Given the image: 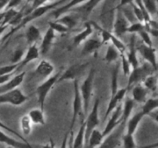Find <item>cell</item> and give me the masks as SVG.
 I'll list each match as a JSON object with an SVG mask.
<instances>
[{
	"instance_id": "9a60e30c",
	"label": "cell",
	"mask_w": 158,
	"mask_h": 148,
	"mask_svg": "<svg viewBox=\"0 0 158 148\" xmlns=\"http://www.w3.org/2000/svg\"><path fill=\"white\" fill-rule=\"evenodd\" d=\"M128 91L127 88H122V89H118L117 92V93L114 96V97H110V100L109 103H108V106L106 108V113H105L104 115V120L109 117L110 114L114 111V109H116L117 106L119 104H120L122 102V100L124 98L125 95H126L127 92Z\"/></svg>"
},
{
	"instance_id": "681fc988",
	"label": "cell",
	"mask_w": 158,
	"mask_h": 148,
	"mask_svg": "<svg viewBox=\"0 0 158 148\" xmlns=\"http://www.w3.org/2000/svg\"><path fill=\"white\" fill-rule=\"evenodd\" d=\"M73 132H70L69 134V137L67 139V143H66V148H73Z\"/></svg>"
},
{
	"instance_id": "ab89813d",
	"label": "cell",
	"mask_w": 158,
	"mask_h": 148,
	"mask_svg": "<svg viewBox=\"0 0 158 148\" xmlns=\"http://www.w3.org/2000/svg\"><path fill=\"white\" fill-rule=\"evenodd\" d=\"M122 143H123V148H136V142L134 140V135L125 134L122 137Z\"/></svg>"
},
{
	"instance_id": "2e32d148",
	"label": "cell",
	"mask_w": 158,
	"mask_h": 148,
	"mask_svg": "<svg viewBox=\"0 0 158 148\" xmlns=\"http://www.w3.org/2000/svg\"><path fill=\"white\" fill-rule=\"evenodd\" d=\"M26 76V72H23L21 73L12 76L9 81L5 83L4 84L0 86V94L4 93V92H9L13 89H17L19 86L23 82Z\"/></svg>"
},
{
	"instance_id": "9f6ffc18",
	"label": "cell",
	"mask_w": 158,
	"mask_h": 148,
	"mask_svg": "<svg viewBox=\"0 0 158 148\" xmlns=\"http://www.w3.org/2000/svg\"><path fill=\"white\" fill-rule=\"evenodd\" d=\"M5 148H13V147H11V146H6V147Z\"/></svg>"
},
{
	"instance_id": "3957f363",
	"label": "cell",
	"mask_w": 158,
	"mask_h": 148,
	"mask_svg": "<svg viewBox=\"0 0 158 148\" xmlns=\"http://www.w3.org/2000/svg\"><path fill=\"white\" fill-rule=\"evenodd\" d=\"M99 105H100V100L98 98L96 99L94 104L93 106L92 110L89 113L86 120H84L85 130H84V148H86L89 140L90 134L96 126H97L100 123V118H99Z\"/></svg>"
},
{
	"instance_id": "e0dca14e",
	"label": "cell",
	"mask_w": 158,
	"mask_h": 148,
	"mask_svg": "<svg viewBox=\"0 0 158 148\" xmlns=\"http://www.w3.org/2000/svg\"><path fill=\"white\" fill-rule=\"evenodd\" d=\"M80 20H81L80 17L77 14L73 12V13L62 15L60 18L56 19L55 22L63 25L69 30H70V29H73L74 28L77 27L78 23H80Z\"/></svg>"
},
{
	"instance_id": "b9f144b4",
	"label": "cell",
	"mask_w": 158,
	"mask_h": 148,
	"mask_svg": "<svg viewBox=\"0 0 158 148\" xmlns=\"http://www.w3.org/2000/svg\"><path fill=\"white\" fill-rule=\"evenodd\" d=\"M130 6H131L133 10V13H134V16H135L136 19L138 23H143V14H142L141 10H140V8L135 4L134 1H131L129 2Z\"/></svg>"
},
{
	"instance_id": "5b68a950",
	"label": "cell",
	"mask_w": 158,
	"mask_h": 148,
	"mask_svg": "<svg viewBox=\"0 0 158 148\" xmlns=\"http://www.w3.org/2000/svg\"><path fill=\"white\" fill-rule=\"evenodd\" d=\"M126 124L127 123L121 122L109 135L104 137V140H103L98 148H117L122 142Z\"/></svg>"
},
{
	"instance_id": "1f68e13d",
	"label": "cell",
	"mask_w": 158,
	"mask_h": 148,
	"mask_svg": "<svg viewBox=\"0 0 158 148\" xmlns=\"http://www.w3.org/2000/svg\"><path fill=\"white\" fill-rule=\"evenodd\" d=\"M120 67V62H118L112 70L111 74V97H114L118 90V76Z\"/></svg>"
},
{
	"instance_id": "7bdbcfd3",
	"label": "cell",
	"mask_w": 158,
	"mask_h": 148,
	"mask_svg": "<svg viewBox=\"0 0 158 148\" xmlns=\"http://www.w3.org/2000/svg\"><path fill=\"white\" fill-rule=\"evenodd\" d=\"M120 57H121V61H120V64L122 66V69H123V72L126 77L129 76L131 74V64L128 62L126 56L124 54H120Z\"/></svg>"
},
{
	"instance_id": "f907efd6",
	"label": "cell",
	"mask_w": 158,
	"mask_h": 148,
	"mask_svg": "<svg viewBox=\"0 0 158 148\" xmlns=\"http://www.w3.org/2000/svg\"><path fill=\"white\" fill-rule=\"evenodd\" d=\"M14 73H15V72L8 74V75H6V76H0V86L2 84H4V83H6L7 81H9V80H10L12 76H13Z\"/></svg>"
},
{
	"instance_id": "f5cc1de1",
	"label": "cell",
	"mask_w": 158,
	"mask_h": 148,
	"mask_svg": "<svg viewBox=\"0 0 158 148\" xmlns=\"http://www.w3.org/2000/svg\"><path fill=\"white\" fill-rule=\"evenodd\" d=\"M69 133H66V135L64 136V138H63V142H62V144H61V147L60 148H66V143H67V139L68 137H69Z\"/></svg>"
},
{
	"instance_id": "9c48e42d",
	"label": "cell",
	"mask_w": 158,
	"mask_h": 148,
	"mask_svg": "<svg viewBox=\"0 0 158 148\" xmlns=\"http://www.w3.org/2000/svg\"><path fill=\"white\" fill-rule=\"evenodd\" d=\"M29 99L19 89H15L9 92L0 94V104L9 103L13 106H20Z\"/></svg>"
},
{
	"instance_id": "ee69618b",
	"label": "cell",
	"mask_w": 158,
	"mask_h": 148,
	"mask_svg": "<svg viewBox=\"0 0 158 148\" xmlns=\"http://www.w3.org/2000/svg\"><path fill=\"white\" fill-rule=\"evenodd\" d=\"M49 28H51V29H52L55 32H59V33L63 34V33H66V32L69 31V29H68L66 26L60 24V23H56V22L55 21L49 22Z\"/></svg>"
},
{
	"instance_id": "30bf717a",
	"label": "cell",
	"mask_w": 158,
	"mask_h": 148,
	"mask_svg": "<svg viewBox=\"0 0 158 148\" xmlns=\"http://www.w3.org/2000/svg\"><path fill=\"white\" fill-rule=\"evenodd\" d=\"M88 65H89L88 63H77V64L73 65L70 67L68 68L65 72L60 74L57 83H61V82L68 80H72L73 81L78 80L79 77H80L84 73Z\"/></svg>"
},
{
	"instance_id": "d4e9b609",
	"label": "cell",
	"mask_w": 158,
	"mask_h": 148,
	"mask_svg": "<svg viewBox=\"0 0 158 148\" xmlns=\"http://www.w3.org/2000/svg\"><path fill=\"white\" fill-rule=\"evenodd\" d=\"M143 117H144V116L143 115V113H142L141 111H140V112L137 113L135 115L133 116L131 119H129L127 123L126 124V134H130V135H134V133L137 130L139 123H140V121H141Z\"/></svg>"
},
{
	"instance_id": "44dd1931",
	"label": "cell",
	"mask_w": 158,
	"mask_h": 148,
	"mask_svg": "<svg viewBox=\"0 0 158 148\" xmlns=\"http://www.w3.org/2000/svg\"><path fill=\"white\" fill-rule=\"evenodd\" d=\"M56 38V33L51 28H48L47 31L45 33L44 36L43 38V41H42L41 46H40V50H41V53L43 55H45L49 52V49L52 46V43H53L54 39Z\"/></svg>"
},
{
	"instance_id": "7dc6e473",
	"label": "cell",
	"mask_w": 158,
	"mask_h": 148,
	"mask_svg": "<svg viewBox=\"0 0 158 148\" xmlns=\"http://www.w3.org/2000/svg\"><path fill=\"white\" fill-rule=\"evenodd\" d=\"M23 56V50L22 49H17L12 54V64L19 63L22 61V58Z\"/></svg>"
},
{
	"instance_id": "11a10c76",
	"label": "cell",
	"mask_w": 158,
	"mask_h": 148,
	"mask_svg": "<svg viewBox=\"0 0 158 148\" xmlns=\"http://www.w3.org/2000/svg\"><path fill=\"white\" fill-rule=\"evenodd\" d=\"M8 27H9V26H0V36H1L3 32H4V31L6 30V29H7Z\"/></svg>"
},
{
	"instance_id": "836d02e7",
	"label": "cell",
	"mask_w": 158,
	"mask_h": 148,
	"mask_svg": "<svg viewBox=\"0 0 158 148\" xmlns=\"http://www.w3.org/2000/svg\"><path fill=\"white\" fill-rule=\"evenodd\" d=\"M158 107V100L157 98L148 99L147 101H145L144 105L142 107L141 113L143 116L149 115L151 113L154 112V110L157 109Z\"/></svg>"
},
{
	"instance_id": "f6af8a7d",
	"label": "cell",
	"mask_w": 158,
	"mask_h": 148,
	"mask_svg": "<svg viewBox=\"0 0 158 148\" xmlns=\"http://www.w3.org/2000/svg\"><path fill=\"white\" fill-rule=\"evenodd\" d=\"M135 2V4L138 6L139 8L141 10L142 14H143V24H148L150 21L151 20V16L149 15V13L148 12V11L146 10V9L143 6V3H142V1H134Z\"/></svg>"
},
{
	"instance_id": "7c38bea8",
	"label": "cell",
	"mask_w": 158,
	"mask_h": 148,
	"mask_svg": "<svg viewBox=\"0 0 158 148\" xmlns=\"http://www.w3.org/2000/svg\"><path fill=\"white\" fill-rule=\"evenodd\" d=\"M121 115H122V104H119L116 107L115 109L112 112L110 118L108 120L104 130L102 132V136L103 138L106 137V136L109 135L120 123H121Z\"/></svg>"
},
{
	"instance_id": "5bb4252c",
	"label": "cell",
	"mask_w": 158,
	"mask_h": 148,
	"mask_svg": "<svg viewBox=\"0 0 158 148\" xmlns=\"http://www.w3.org/2000/svg\"><path fill=\"white\" fill-rule=\"evenodd\" d=\"M137 49H139L140 51V53L141 54V56H143V58L144 59V60H146L147 63H149L155 71H157V56H156V50L155 48L154 47H149V46H146L143 43H141L140 45L138 48H137Z\"/></svg>"
},
{
	"instance_id": "816d5d0a",
	"label": "cell",
	"mask_w": 158,
	"mask_h": 148,
	"mask_svg": "<svg viewBox=\"0 0 158 148\" xmlns=\"http://www.w3.org/2000/svg\"><path fill=\"white\" fill-rule=\"evenodd\" d=\"M41 148H56L55 143H54V141L52 140V139L50 138L49 143H46V144H45V145H43Z\"/></svg>"
},
{
	"instance_id": "ba28073f",
	"label": "cell",
	"mask_w": 158,
	"mask_h": 148,
	"mask_svg": "<svg viewBox=\"0 0 158 148\" xmlns=\"http://www.w3.org/2000/svg\"><path fill=\"white\" fill-rule=\"evenodd\" d=\"M74 85V99L73 103V117L71 120L70 126H69V131L73 132V128L75 123L77 122V118L79 116L83 113V102H82L81 96L80 92V86H79L78 80L73 81Z\"/></svg>"
},
{
	"instance_id": "8fae6325",
	"label": "cell",
	"mask_w": 158,
	"mask_h": 148,
	"mask_svg": "<svg viewBox=\"0 0 158 148\" xmlns=\"http://www.w3.org/2000/svg\"><path fill=\"white\" fill-rule=\"evenodd\" d=\"M128 26H129V23H128L127 18L124 17V15H123L121 9H120V8L117 5V9H116L115 18H114V22L112 28L113 32H114L113 34L119 38L122 35L126 33Z\"/></svg>"
},
{
	"instance_id": "277c9868",
	"label": "cell",
	"mask_w": 158,
	"mask_h": 148,
	"mask_svg": "<svg viewBox=\"0 0 158 148\" xmlns=\"http://www.w3.org/2000/svg\"><path fill=\"white\" fill-rule=\"evenodd\" d=\"M154 69L149 63H145L141 66H138L137 68L133 69L132 72L128 76L127 89H129L134 85H137L140 82H143L149 76L152 75Z\"/></svg>"
},
{
	"instance_id": "bcb514c9",
	"label": "cell",
	"mask_w": 158,
	"mask_h": 148,
	"mask_svg": "<svg viewBox=\"0 0 158 148\" xmlns=\"http://www.w3.org/2000/svg\"><path fill=\"white\" fill-rule=\"evenodd\" d=\"M138 34L140 35V36L141 37L143 44L149 46V47H153V41L151 38V35H149V33H148L146 30L142 31V32H140V33Z\"/></svg>"
},
{
	"instance_id": "7402d4cb",
	"label": "cell",
	"mask_w": 158,
	"mask_h": 148,
	"mask_svg": "<svg viewBox=\"0 0 158 148\" xmlns=\"http://www.w3.org/2000/svg\"><path fill=\"white\" fill-rule=\"evenodd\" d=\"M54 71L53 65L46 60H43L35 69V73L39 76L46 78L49 76Z\"/></svg>"
},
{
	"instance_id": "d6986e66",
	"label": "cell",
	"mask_w": 158,
	"mask_h": 148,
	"mask_svg": "<svg viewBox=\"0 0 158 148\" xmlns=\"http://www.w3.org/2000/svg\"><path fill=\"white\" fill-rule=\"evenodd\" d=\"M135 42V34H134L133 36L131 38V42H130L129 44V51L127 54V56H126L128 62L131 64V66L133 67V69H135L139 66V60L137 56V47H136Z\"/></svg>"
},
{
	"instance_id": "74e56055",
	"label": "cell",
	"mask_w": 158,
	"mask_h": 148,
	"mask_svg": "<svg viewBox=\"0 0 158 148\" xmlns=\"http://www.w3.org/2000/svg\"><path fill=\"white\" fill-rule=\"evenodd\" d=\"M143 6L148 11L149 15H154L157 13V2L155 0H146V1H142Z\"/></svg>"
},
{
	"instance_id": "603a6c76",
	"label": "cell",
	"mask_w": 158,
	"mask_h": 148,
	"mask_svg": "<svg viewBox=\"0 0 158 148\" xmlns=\"http://www.w3.org/2000/svg\"><path fill=\"white\" fill-rule=\"evenodd\" d=\"M40 57V49L37 47L36 44H33L32 46H29V49H28L27 52L25 54L24 58L22 60V61L20 62V66L19 67V69H21L22 67L25 66L26 65H27L28 63L32 62V60H37V59Z\"/></svg>"
},
{
	"instance_id": "484cf974",
	"label": "cell",
	"mask_w": 158,
	"mask_h": 148,
	"mask_svg": "<svg viewBox=\"0 0 158 148\" xmlns=\"http://www.w3.org/2000/svg\"><path fill=\"white\" fill-rule=\"evenodd\" d=\"M40 38H41V32H40V29L36 26L30 25L26 32V42H27L29 46L35 44V43Z\"/></svg>"
},
{
	"instance_id": "8d00e7d4",
	"label": "cell",
	"mask_w": 158,
	"mask_h": 148,
	"mask_svg": "<svg viewBox=\"0 0 158 148\" xmlns=\"http://www.w3.org/2000/svg\"><path fill=\"white\" fill-rule=\"evenodd\" d=\"M143 86L146 88L148 90H151L152 92H155L157 89V75L149 76L147 77L143 81Z\"/></svg>"
},
{
	"instance_id": "8992f818",
	"label": "cell",
	"mask_w": 158,
	"mask_h": 148,
	"mask_svg": "<svg viewBox=\"0 0 158 148\" xmlns=\"http://www.w3.org/2000/svg\"><path fill=\"white\" fill-rule=\"evenodd\" d=\"M60 74H61L60 72H56L55 75L49 77V79H47L46 81L43 82L42 84H40L37 87L36 94L37 97H38V102L40 105V109L42 111L44 110V104L46 97H47L48 94L50 92L52 88L54 86V85L57 83Z\"/></svg>"
},
{
	"instance_id": "f1b7e54d",
	"label": "cell",
	"mask_w": 158,
	"mask_h": 148,
	"mask_svg": "<svg viewBox=\"0 0 158 148\" xmlns=\"http://www.w3.org/2000/svg\"><path fill=\"white\" fill-rule=\"evenodd\" d=\"M134 107V101L133 99L127 98L124 101L123 105H122V115L121 122L127 123L131 115L133 109Z\"/></svg>"
},
{
	"instance_id": "d6a6232c",
	"label": "cell",
	"mask_w": 158,
	"mask_h": 148,
	"mask_svg": "<svg viewBox=\"0 0 158 148\" xmlns=\"http://www.w3.org/2000/svg\"><path fill=\"white\" fill-rule=\"evenodd\" d=\"M120 56V52L117 49V48L113 44L108 46L106 49V54H105V60L106 63H111L117 61V59Z\"/></svg>"
},
{
	"instance_id": "e575fe53",
	"label": "cell",
	"mask_w": 158,
	"mask_h": 148,
	"mask_svg": "<svg viewBox=\"0 0 158 148\" xmlns=\"http://www.w3.org/2000/svg\"><path fill=\"white\" fill-rule=\"evenodd\" d=\"M84 121L82 122L77 136L73 138V148H84Z\"/></svg>"
},
{
	"instance_id": "cb8c5ba5",
	"label": "cell",
	"mask_w": 158,
	"mask_h": 148,
	"mask_svg": "<svg viewBox=\"0 0 158 148\" xmlns=\"http://www.w3.org/2000/svg\"><path fill=\"white\" fill-rule=\"evenodd\" d=\"M102 46L101 41L97 39H86L83 44L82 49V55H89L91 53H96Z\"/></svg>"
},
{
	"instance_id": "f546056e",
	"label": "cell",
	"mask_w": 158,
	"mask_h": 148,
	"mask_svg": "<svg viewBox=\"0 0 158 148\" xmlns=\"http://www.w3.org/2000/svg\"><path fill=\"white\" fill-rule=\"evenodd\" d=\"M27 115L30 119L31 123L34 124L42 125V126L46 124L44 113H43V111H42L40 109H31Z\"/></svg>"
},
{
	"instance_id": "4fadbf2b",
	"label": "cell",
	"mask_w": 158,
	"mask_h": 148,
	"mask_svg": "<svg viewBox=\"0 0 158 148\" xmlns=\"http://www.w3.org/2000/svg\"><path fill=\"white\" fill-rule=\"evenodd\" d=\"M100 2V1H83L80 5L73 8L70 11L77 14L81 19H85L92 12L94 8Z\"/></svg>"
},
{
	"instance_id": "ac0fdd59",
	"label": "cell",
	"mask_w": 158,
	"mask_h": 148,
	"mask_svg": "<svg viewBox=\"0 0 158 148\" xmlns=\"http://www.w3.org/2000/svg\"><path fill=\"white\" fill-rule=\"evenodd\" d=\"M0 143H4L7 145V146H11L13 148H32V146L29 143L18 141L15 139L5 134L1 130H0Z\"/></svg>"
},
{
	"instance_id": "52a82bcc",
	"label": "cell",
	"mask_w": 158,
	"mask_h": 148,
	"mask_svg": "<svg viewBox=\"0 0 158 148\" xmlns=\"http://www.w3.org/2000/svg\"><path fill=\"white\" fill-rule=\"evenodd\" d=\"M104 6L102 8L101 15H100V19L102 22V28L109 30V28H113V24H114V18H115L116 15V9H117V6H114L115 2L111 1H105L103 2Z\"/></svg>"
},
{
	"instance_id": "ffe728a7",
	"label": "cell",
	"mask_w": 158,
	"mask_h": 148,
	"mask_svg": "<svg viewBox=\"0 0 158 148\" xmlns=\"http://www.w3.org/2000/svg\"><path fill=\"white\" fill-rule=\"evenodd\" d=\"M84 29L74 36L73 41V44L74 46H78L79 45L81 44L82 42L86 40V39L89 35H92L93 32H94V29L92 25H91L90 22H86L84 23Z\"/></svg>"
},
{
	"instance_id": "4316f807",
	"label": "cell",
	"mask_w": 158,
	"mask_h": 148,
	"mask_svg": "<svg viewBox=\"0 0 158 148\" xmlns=\"http://www.w3.org/2000/svg\"><path fill=\"white\" fill-rule=\"evenodd\" d=\"M148 90L141 84L135 85L132 90L133 100L137 103H143L146 101Z\"/></svg>"
},
{
	"instance_id": "db71d44e",
	"label": "cell",
	"mask_w": 158,
	"mask_h": 148,
	"mask_svg": "<svg viewBox=\"0 0 158 148\" xmlns=\"http://www.w3.org/2000/svg\"><path fill=\"white\" fill-rule=\"evenodd\" d=\"M8 3V1H1L0 0V11L2 10V9H4L5 7H6V6L7 5Z\"/></svg>"
},
{
	"instance_id": "60d3db41",
	"label": "cell",
	"mask_w": 158,
	"mask_h": 148,
	"mask_svg": "<svg viewBox=\"0 0 158 148\" xmlns=\"http://www.w3.org/2000/svg\"><path fill=\"white\" fill-rule=\"evenodd\" d=\"M146 30V26L143 23H135L131 24L128 26L127 29V32H129V33L135 34V33H140L142 31Z\"/></svg>"
},
{
	"instance_id": "4dcf8cb0",
	"label": "cell",
	"mask_w": 158,
	"mask_h": 148,
	"mask_svg": "<svg viewBox=\"0 0 158 148\" xmlns=\"http://www.w3.org/2000/svg\"><path fill=\"white\" fill-rule=\"evenodd\" d=\"M103 140V136H102V132H100L99 130L95 129L91 133L86 148H95L97 146H99L101 144Z\"/></svg>"
},
{
	"instance_id": "d590c367",
	"label": "cell",
	"mask_w": 158,
	"mask_h": 148,
	"mask_svg": "<svg viewBox=\"0 0 158 148\" xmlns=\"http://www.w3.org/2000/svg\"><path fill=\"white\" fill-rule=\"evenodd\" d=\"M20 126L23 135L29 136L32 132V123L27 114L22 117L20 120Z\"/></svg>"
},
{
	"instance_id": "c3c4849f",
	"label": "cell",
	"mask_w": 158,
	"mask_h": 148,
	"mask_svg": "<svg viewBox=\"0 0 158 148\" xmlns=\"http://www.w3.org/2000/svg\"><path fill=\"white\" fill-rule=\"evenodd\" d=\"M21 3H23V2L18 1V0H15V1H8L7 5H6V7H5L4 9V11L9 10V9H15L16 6H19Z\"/></svg>"
},
{
	"instance_id": "83f0119b",
	"label": "cell",
	"mask_w": 158,
	"mask_h": 148,
	"mask_svg": "<svg viewBox=\"0 0 158 148\" xmlns=\"http://www.w3.org/2000/svg\"><path fill=\"white\" fill-rule=\"evenodd\" d=\"M83 1H69L67 2L66 3V5L64 6H62L60 8H56L55 10H53V12H52V15L55 17L56 18H60V16L64 15L66 12H69L73 8H74L75 6H78L80 3L83 2Z\"/></svg>"
},
{
	"instance_id": "6da1fadb",
	"label": "cell",
	"mask_w": 158,
	"mask_h": 148,
	"mask_svg": "<svg viewBox=\"0 0 158 148\" xmlns=\"http://www.w3.org/2000/svg\"><path fill=\"white\" fill-rule=\"evenodd\" d=\"M66 1H65V0H63V1L53 2H52V3L47 2V3H46V4L43 5L42 6H40V7H39V8H37V9L32 10V12H30L29 13L25 15V16L23 17V20H22V22L20 23V24L19 25V26H17L16 27L12 28V29H11L10 32H8V33L6 34V35H5L2 39L1 42L2 43H4V42L6 41L7 39H9V37L12 36V35H13L15 32H16L19 29H22L23 27H24L26 24L31 23L32 21L36 19V18H40V17L43 16V15H44L45 13H46L47 12L52 10V9H56L58 6H60L62 4H64V3H66Z\"/></svg>"
},
{
	"instance_id": "f35d334b",
	"label": "cell",
	"mask_w": 158,
	"mask_h": 148,
	"mask_svg": "<svg viewBox=\"0 0 158 148\" xmlns=\"http://www.w3.org/2000/svg\"><path fill=\"white\" fill-rule=\"evenodd\" d=\"M20 66V63L15 64L6 65V66H0V76L8 75V74L16 72Z\"/></svg>"
},
{
	"instance_id": "7a4b0ae2",
	"label": "cell",
	"mask_w": 158,
	"mask_h": 148,
	"mask_svg": "<svg viewBox=\"0 0 158 148\" xmlns=\"http://www.w3.org/2000/svg\"><path fill=\"white\" fill-rule=\"evenodd\" d=\"M95 75V70L92 69L89 71V74L85 79L84 81L80 86V92L81 96L82 102H83V117H86L89 109V103H90L91 97L93 93V87H94V80Z\"/></svg>"
}]
</instances>
